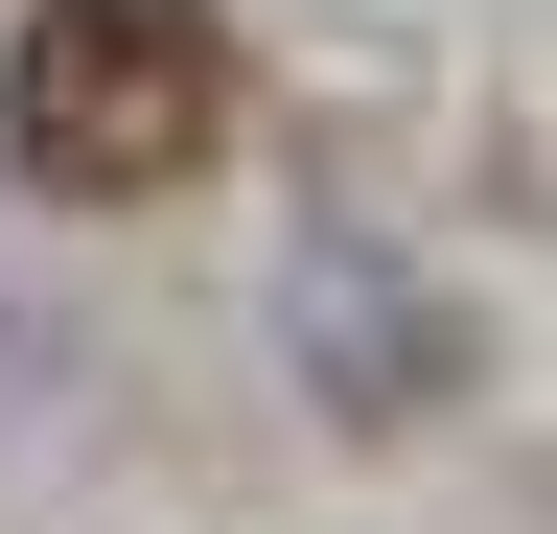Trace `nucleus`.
<instances>
[{
    "mask_svg": "<svg viewBox=\"0 0 557 534\" xmlns=\"http://www.w3.org/2000/svg\"><path fill=\"white\" fill-rule=\"evenodd\" d=\"M0 140H24L47 210H163V186L233 140V47L209 0H47L0 47Z\"/></svg>",
    "mask_w": 557,
    "mask_h": 534,
    "instance_id": "nucleus-1",
    "label": "nucleus"
}]
</instances>
